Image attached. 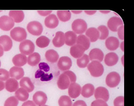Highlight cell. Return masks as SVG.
Segmentation results:
<instances>
[{"label": "cell", "mask_w": 134, "mask_h": 106, "mask_svg": "<svg viewBox=\"0 0 134 106\" xmlns=\"http://www.w3.org/2000/svg\"><path fill=\"white\" fill-rule=\"evenodd\" d=\"M9 75L12 78L19 80L23 78L24 72L22 68L14 66L10 68L9 72Z\"/></svg>", "instance_id": "obj_17"}, {"label": "cell", "mask_w": 134, "mask_h": 106, "mask_svg": "<svg viewBox=\"0 0 134 106\" xmlns=\"http://www.w3.org/2000/svg\"><path fill=\"white\" fill-rule=\"evenodd\" d=\"M0 45L3 47L4 51H8L13 46V41L9 36L3 35L0 37Z\"/></svg>", "instance_id": "obj_19"}, {"label": "cell", "mask_w": 134, "mask_h": 106, "mask_svg": "<svg viewBox=\"0 0 134 106\" xmlns=\"http://www.w3.org/2000/svg\"><path fill=\"white\" fill-rule=\"evenodd\" d=\"M27 29L28 32L32 35L38 36L42 33L43 27L40 22L33 21L28 24Z\"/></svg>", "instance_id": "obj_6"}, {"label": "cell", "mask_w": 134, "mask_h": 106, "mask_svg": "<svg viewBox=\"0 0 134 106\" xmlns=\"http://www.w3.org/2000/svg\"><path fill=\"white\" fill-rule=\"evenodd\" d=\"M124 58V55L122 56V64H123V65L124 66V62H123V58Z\"/></svg>", "instance_id": "obj_55"}, {"label": "cell", "mask_w": 134, "mask_h": 106, "mask_svg": "<svg viewBox=\"0 0 134 106\" xmlns=\"http://www.w3.org/2000/svg\"><path fill=\"white\" fill-rule=\"evenodd\" d=\"M89 59L91 61H98L102 62L104 58V54L102 50L99 49H92L89 54Z\"/></svg>", "instance_id": "obj_14"}, {"label": "cell", "mask_w": 134, "mask_h": 106, "mask_svg": "<svg viewBox=\"0 0 134 106\" xmlns=\"http://www.w3.org/2000/svg\"><path fill=\"white\" fill-rule=\"evenodd\" d=\"M91 106H108L107 102L103 100L98 99L94 100L92 103Z\"/></svg>", "instance_id": "obj_42"}, {"label": "cell", "mask_w": 134, "mask_h": 106, "mask_svg": "<svg viewBox=\"0 0 134 106\" xmlns=\"http://www.w3.org/2000/svg\"><path fill=\"white\" fill-rule=\"evenodd\" d=\"M63 73L66 74L68 76L71 83H76V79H77L76 75L73 72L68 70V71H65Z\"/></svg>", "instance_id": "obj_41"}, {"label": "cell", "mask_w": 134, "mask_h": 106, "mask_svg": "<svg viewBox=\"0 0 134 106\" xmlns=\"http://www.w3.org/2000/svg\"><path fill=\"white\" fill-rule=\"evenodd\" d=\"M90 44L91 42L89 39L86 36L80 35L77 37L76 44L82 46L85 49V50H87L89 49Z\"/></svg>", "instance_id": "obj_30"}, {"label": "cell", "mask_w": 134, "mask_h": 106, "mask_svg": "<svg viewBox=\"0 0 134 106\" xmlns=\"http://www.w3.org/2000/svg\"><path fill=\"white\" fill-rule=\"evenodd\" d=\"M94 92V87L91 84L84 85L81 89V94L85 98H90L93 95Z\"/></svg>", "instance_id": "obj_28"}, {"label": "cell", "mask_w": 134, "mask_h": 106, "mask_svg": "<svg viewBox=\"0 0 134 106\" xmlns=\"http://www.w3.org/2000/svg\"><path fill=\"white\" fill-rule=\"evenodd\" d=\"M119 58L114 52H110L107 54L104 58V63L108 66H113L116 65L118 61Z\"/></svg>", "instance_id": "obj_23"}, {"label": "cell", "mask_w": 134, "mask_h": 106, "mask_svg": "<svg viewBox=\"0 0 134 106\" xmlns=\"http://www.w3.org/2000/svg\"><path fill=\"white\" fill-rule=\"evenodd\" d=\"M65 44L68 46H72L76 44L77 36L73 31H68L64 34Z\"/></svg>", "instance_id": "obj_25"}, {"label": "cell", "mask_w": 134, "mask_h": 106, "mask_svg": "<svg viewBox=\"0 0 134 106\" xmlns=\"http://www.w3.org/2000/svg\"><path fill=\"white\" fill-rule=\"evenodd\" d=\"M53 44L56 48H60L64 45L65 44V37L63 32L58 31L56 33L53 40Z\"/></svg>", "instance_id": "obj_22"}, {"label": "cell", "mask_w": 134, "mask_h": 106, "mask_svg": "<svg viewBox=\"0 0 134 106\" xmlns=\"http://www.w3.org/2000/svg\"><path fill=\"white\" fill-rule=\"evenodd\" d=\"M1 61H0V67H1Z\"/></svg>", "instance_id": "obj_56"}, {"label": "cell", "mask_w": 134, "mask_h": 106, "mask_svg": "<svg viewBox=\"0 0 134 106\" xmlns=\"http://www.w3.org/2000/svg\"><path fill=\"white\" fill-rule=\"evenodd\" d=\"M120 80V75L116 72H112L109 73L107 76L105 83L107 86L109 87L114 88L118 85Z\"/></svg>", "instance_id": "obj_5"}, {"label": "cell", "mask_w": 134, "mask_h": 106, "mask_svg": "<svg viewBox=\"0 0 134 106\" xmlns=\"http://www.w3.org/2000/svg\"><path fill=\"white\" fill-rule=\"evenodd\" d=\"M39 68L41 70H43L46 72H48L49 71V67L45 63H42L39 65Z\"/></svg>", "instance_id": "obj_45"}, {"label": "cell", "mask_w": 134, "mask_h": 106, "mask_svg": "<svg viewBox=\"0 0 134 106\" xmlns=\"http://www.w3.org/2000/svg\"><path fill=\"white\" fill-rule=\"evenodd\" d=\"M14 26V20L7 15H4L0 17V29L4 31L10 30Z\"/></svg>", "instance_id": "obj_7"}, {"label": "cell", "mask_w": 134, "mask_h": 106, "mask_svg": "<svg viewBox=\"0 0 134 106\" xmlns=\"http://www.w3.org/2000/svg\"><path fill=\"white\" fill-rule=\"evenodd\" d=\"M105 46L109 50H115L119 48V41L114 37H110L105 40Z\"/></svg>", "instance_id": "obj_18"}, {"label": "cell", "mask_w": 134, "mask_h": 106, "mask_svg": "<svg viewBox=\"0 0 134 106\" xmlns=\"http://www.w3.org/2000/svg\"><path fill=\"white\" fill-rule=\"evenodd\" d=\"M81 87L77 83H71L68 87V94L69 97L75 99L79 96L81 92Z\"/></svg>", "instance_id": "obj_12"}, {"label": "cell", "mask_w": 134, "mask_h": 106, "mask_svg": "<svg viewBox=\"0 0 134 106\" xmlns=\"http://www.w3.org/2000/svg\"><path fill=\"white\" fill-rule=\"evenodd\" d=\"M10 77L9 72L4 69H0V80L7 81L9 80Z\"/></svg>", "instance_id": "obj_39"}, {"label": "cell", "mask_w": 134, "mask_h": 106, "mask_svg": "<svg viewBox=\"0 0 134 106\" xmlns=\"http://www.w3.org/2000/svg\"><path fill=\"white\" fill-rule=\"evenodd\" d=\"M19 84L21 88L26 90L28 93L33 91L35 88L33 83L28 77L23 78L20 81Z\"/></svg>", "instance_id": "obj_21"}, {"label": "cell", "mask_w": 134, "mask_h": 106, "mask_svg": "<svg viewBox=\"0 0 134 106\" xmlns=\"http://www.w3.org/2000/svg\"><path fill=\"white\" fill-rule=\"evenodd\" d=\"M12 61L15 66L21 67L27 63V57L23 54H18L14 56Z\"/></svg>", "instance_id": "obj_26"}, {"label": "cell", "mask_w": 134, "mask_h": 106, "mask_svg": "<svg viewBox=\"0 0 134 106\" xmlns=\"http://www.w3.org/2000/svg\"><path fill=\"white\" fill-rule=\"evenodd\" d=\"M85 51V49L82 46L76 44L71 47L70 53L72 57L78 59L84 54Z\"/></svg>", "instance_id": "obj_15"}, {"label": "cell", "mask_w": 134, "mask_h": 106, "mask_svg": "<svg viewBox=\"0 0 134 106\" xmlns=\"http://www.w3.org/2000/svg\"><path fill=\"white\" fill-rule=\"evenodd\" d=\"M120 45L121 50H122L123 51H124V42H123L121 43Z\"/></svg>", "instance_id": "obj_53"}, {"label": "cell", "mask_w": 134, "mask_h": 106, "mask_svg": "<svg viewBox=\"0 0 134 106\" xmlns=\"http://www.w3.org/2000/svg\"><path fill=\"white\" fill-rule=\"evenodd\" d=\"M72 65L71 59L67 56H63L60 58L58 63V69L62 71H68Z\"/></svg>", "instance_id": "obj_9"}, {"label": "cell", "mask_w": 134, "mask_h": 106, "mask_svg": "<svg viewBox=\"0 0 134 106\" xmlns=\"http://www.w3.org/2000/svg\"><path fill=\"white\" fill-rule=\"evenodd\" d=\"M9 16L14 20V22L20 23L24 18V13L23 10H13L9 11Z\"/></svg>", "instance_id": "obj_27"}, {"label": "cell", "mask_w": 134, "mask_h": 106, "mask_svg": "<svg viewBox=\"0 0 134 106\" xmlns=\"http://www.w3.org/2000/svg\"><path fill=\"white\" fill-rule=\"evenodd\" d=\"M47 100L48 98L46 94L43 91H37L33 96V102L39 106L45 105Z\"/></svg>", "instance_id": "obj_11"}, {"label": "cell", "mask_w": 134, "mask_h": 106, "mask_svg": "<svg viewBox=\"0 0 134 106\" xmlns=\"http://www.w3.org/2000/svg\"><path fill=\"white\" fill-rule=\"evenodd\" d=\"M15 97L18 99V100L24 102L28 100L29 95L26 90L21 87L15 91Z\"/></svg>", "instance_id": "obj_31"}, {"label": "cell", "mask_w": 134, "mask_h": 106, "mask_svg": "<svg viewBox=\"0 0 134 106\" xmlns=\"http://www.w3.org/2000/svg\"><path fill=\"white\" fill-rule=\"evenodd\" d=\"M86 36L89 39L90 42L94 43L99 38V33L97 29L92 27L90 28L86 31Z\"/></svg>", "instance_id": "obj_20"}, {"label": "cell", "mask_w": 134, "mask_h": 106, "mask_svg": "<svg viewBox=\"0 0 134 106\" xmlns=\"http://www.w3.org/2000/svg\"><path fill=\"white\" fill-rule=\"evenodd\" d=\"M5 87V84L2 81L0 80V91L3 90Z\"/></svg>", "instance_id": "obj_50"}, {"label": "cell", "mask_w": 134, "mask_h": 106, "mask_svg": "<svg viewBox=\"0 0 134 106\" xmlns=\"http://www.w3.org/2000/svg\"><path fill=\"white\" fill-rule=\"evenodd\" d=\"M72 106H87L85 101L83 100H78L75 102Z\"/></svg>", "instance_id": "obj_46"}, {"label": "cell", "mask_w": 134, "mask_h": 106, "mask_svg": "<svg viewBox=\"0 0 134 106\" xmlns=\"http://www.w3.org/2000/svg\"><path fill=\"white\" fill-rule=\"evenodd\" d=\"M123 25V22L120 17H112L107 22V26L112 32H117L118 28L121 26Z\"/></svg>", "instance_id": "obj_10"}, {"label": "cell", "mask_w": 134, "mask_h": 106, "mask_svg": "<svg viewBox=\"0 0 134 106\" xmlns=\"http://www.w3.org/2000/svg\"><path fill=\"white\" fill-rule=\"evenodd\" d=\"M57 15L59 20L62 22H67L69 21L71 17V13L69 10H58L57 11Z\"/></svg>", "instance_id": "obj_33"}, {"label": "cell", "mask_w": 134, "mask_h": 106, "mask_svg": "<svg viewBox=\"0 0 134 106\" xmlns=\"http://www.w3.org/2000/svg\"><path fill=\"white\" fill-rule=\"evenodd\" d=\"M59 106H72V102L70 98L66 95L62 96L58 101Z\"/></svg>", "instance_id": "obj_37"}, {"label": "cell", "mask_w": 134, "mask_h": 106, "mask_svg": "<svg viewBox=\"0 0 134 106\" xmlns=\"http://www.w3.org/2000/svg\"><path fill=\"white\" fill-rule=\"evenodd\" d=\"M84 11L87 14L91 15H93L94 14L96 13L97 10H85Z\"/></svg>", "instance_id": "obj_49"}, {"label": "cell", "mask_w": 134, "mask_h": 106, "mask_svg": "<svg viewBox=\"0 0 134 106\" xmlns=\"http://www.w3.org/2000/svg\"><path fill=\"white\" fill-rule=\"evenodd\" d=\"M40 55L37 52L33 53L27 58V63L31 66H35L40 62Z\"/></svg>", "instance_id": "obj_32"}, {"label": "cell", "mask_w": 134, "mask_h": 106, "mask_svg": "<svg viewBox=\"0 0 134 106\" xmlns=\"http://www.w3.org/2000/svg\"><path fill=\"white\" fill-rule=\"evenodd\" d=\"M10 35L11 38L16 42H23L27 38V33L25 30L22 27H15L12 29Z\"/></svg>", "instance_id": "obj_3"}, {"label": "cell", "mask_w": 134, "mask_h": 106, "mask_svg": "<svg viewBox=\"0 0 134 106\" xmlns=\"http://www.w3.org/2000/svg\"><path fill=\"white\" fill-rule=\"evenodd\" d=\"M18 99L14 96H11L5 100L4 106H18Z\"/></svg>", "instance_id": "obj_38"}, {"label": "cell", "mask_w": 134, "mask_h": 106, "mask_svg": "<svg viewBox=\"0 0 134 106\" xmlns=\"http://www.w3.org/2000/svg\"><path fill=\"white\" fill-rule=\"evenodd\" d=\"M100 11L103 13H104V14H107L110 12L109 10H100Z\"/></svg>", "instance_id": "obj_54"}, {"label": "cell", "mask_w": 134, "mask_h": 106, "mask_svg": "<svg viewBox=\"0 0 134 106\" xmlns=\"http://www.w3.org/2000/svg\"><path fill=\"white\" fill-rule=\"evenodd\" d=\"M38 13L43 16H46L47 15H49L50 14L52 13V10H38Z\"/></svg>", "instance_id": "obj_44"}, {"label": "cell", "mask_w": 134, "mask_h": 106, "mask_svg": "<svg viewBox=\"0 0 134 106\" xmlns=\"http://www.w3.org/2000/svg\"><path fill=\"white\" fill-rule=\"evenodd\" d=\"M89 62V56L87 54H84L81 57L77 59V64L80 68H85L88 66Z\"/></svg>", "instance_id": "obj_35"}, {"label": "cell", "mask_w": 134, "mask_h": 106, "mask_svg": "<svg viewBox=\"0 0 134 106\" xmlns=\"http://www.w3.org/2000/svg\"><path fill=\"white\" fill-rule=\"evenodd\" d=\"M45 57L47 60L51 63H56L58 61L59 55L54 49H49L46 51Z\"/></svg>", "instance_id": "obj_29"}, {"label": "cell", "mask_w": 134, "mask_h": 106, "mask_svg": "<svg viewBox=\"0 0 134 106\" xmlns=\"http://www.w3.org/2000/svg\"><path fill=\"white\" fill-rule=\"evenodd\" d=\"M47 106V105H44V106Z\"/></svg>", "instance_id": "obj_57"}, {"label": "cell", "mask_w": 134, "mask_h": 106, "mask_svg": "<svg viewBox=\"0 0 134 106\" xmlns=\"http://www.w3.org/2000/svg\"><path fill=\"white\" fill-rule=\"evenodd\" d=\"M94 95L96 100L100 99L106 102L109 100V92L107 89L104 87L99 86L97 87L94 90Z\"/></svg>", "instance_id": "obj_8"}, {"label": "cell", "mask_w": 134, "mask_h": 106, "mask_svg": "<svg viewBox=\"0 0 134 106\" xmlns=\"http://www.w3.org/2000/svg\"><path fill=\"white\" fill-rule=\"evenodd\" d=\"M21 106H36V104L34 103L33 101H32L30 100L24 102Z\"/></svg>", "instance_id": "obj_48"}, {"label": "cell", "mask_w": 134, "mask_h": 106, "mask_svg": "<svg viewBox=\"0 0 134 106\" xmlns=\"http://www.w3.org/2000/svg\"><path fill=\"white\" fill-rule=\"evenodd\" d=\"M5 84V89L9 92H15L19 87L18 81L13 78L7 80Z\"/></svg>", "instance_id": "obj_24"}, {"label": "cell", "mask_w": 134, "mask_h": 106, "mask_svg": "<svg viewBox=\"0 0 134 106\" xmlns=\"http://www.w3.org/2000/svg\"><path fill=\"white\" fill-rule=\"evenodd\" d=\"M50 43L49 39L46 36H41L36 41V45L40 48H45L47 47Z\"/></svg>", "instance_id": "obj_34"}, {"label": "cell", "mask_w": 134, "mask_h": 106, "mask_svg": "<svg viewBox=\"0 0 134 106\" xmlns=\"http://www.w3.org/2000/svg\"><path fill=\"white\" fill-rule=\"evenodd\" d=\"M88 70L91 75L98 78L103 75L104 72V68L100 62L98 61H93L88 64Z\"/></svg>", "instance_id": "obj_1"}, {"label": "cell", "mask_w": 134, "mask_h": 106, "mask_svg": "<svg viewBox=\"0 0 134 106\" xmlns=\"http://www.w3.org/2000/svg\"><path fill=\"white\" fill-rule=\"evenodd\" d=\"M72 12L74 14H80L82 12V10H72Z\"/></svg>", "instance_id": "obj_52"}, {"label": "cell", "mask_w": 134, "mask_h": 106, "mask_svg": "<svg viewBox=\"0 0 134 106\" xmlns=\"http://www.w3.org/2000/svg\"><path fill=\"white\" fill-rule=\"evenodd\" d=\"M70 84V80L66 74L63 73L59 76L57 81V85L60 89L65 90L68 89Z\"/></svg>", "instance_id": "obj_13"}, {"label": "cell", "mask_w": 134, "mask_h": 106, "mask_svg": "<svg viewBox=\"0 0 134 106\" xmlns=\"http://www.w3.org/2000/svg\"><path fill=\"white\" fill-rule=\"evenodd\" d=\"M19 49L21 54L24 55H30L35 50V45L30 40H24L19 44Z\"/></svg>", "instance_id": "obj_2"}, {"label": "cell", "mask_w": 134, "mask_h": 106, "mask_svg": "<svg viewBox=\"0 0 134 106\" xmlns=\"http://www.w3.org/2000/svg\"><path fill=\"white\" fill-rule=\"evenodd\" d=\"M4 49L3 47L0 45V57L4 55Z\"/></svg>", "instance_id": "obj_51"}, {"label": "cell", "mask_w": 134, "mask_h": 106, "mask_svg": "<svg viewBox=\"0 0 134 106\" xmlns=\"http://www.w3.org/2000/svg\"><path fill=\"white\" fill-rule=\"evenodd\" d=\"M124 25L121 26L118 28L117 30V32H118V36L119 38V39L121 40H124Z\"/></svg>", "instance_id": "obj_43"}, {"label": "cell", "mask_w": 134, "mask_h": 106, "mask_svg": "<svg viewBox=\"0 0 134 106\" xmlns=\"http://www.w3.org/2000/svg\"><path fill=\"white\" fill-rule=\"evenodd\" d=\"M59 24L58 18L54 14H50L45 18V25L49 29H54L57 27Z\"/></svg>", "instance_id": "obj_16"}, {"label": "cell", "mask_w": 134, "mask_h": 106, "mask_svg": "<svg viewBox=\"0 0 134 106\" xmlns=\"http://www.w3.org/2000/svg\"><path fill=\"white\" fill-rule=\"evenodd\" d=\"M114 106H124V96H118L116 97L113 102Z\"/></svg>", "instance_id": "obj_40"}, {"label": "cell", "mask_w": 134, "mask_h": 106, "mask_svg": "<svg viewBox=\"0 0 134 106\" xmlns=\"http://www.w3.org/2000/svg\"><path fill=\"white\" fill-rule=\"evenodd\" d=\"M97 29L99 33V39L101 40L107 39L109 35V30L107 27L101 25L98 26Z\"/></svg>", "instance_id": "obj_36"}, {"label": "cell", "mask_w": 134, "mask_h": 106, "mask_svg": "<svg viewBox=\"0 0 134 106\" xmlns=\"http://www.w3.org/2000/svg\"><path fill=\"white\" fill-rule=\"evenodd\" d=\"M52 78H53L52 75L51 74L49 75H48L47 74H44L41 77V80L42 81H48V80H51Z\"/></svg>", "instance_id": "obj_47"}, {"label": "cell", "mask_w": 134, "mask_h": 106, "mask_svg": "<svg viewBox=\"0 0 134 106\" xmlns=\"http://www.w3.org/2000/svg\"><path fill=\"white\" fill-rule=\"evenodd\" d=\"M72 29L76 34L82 35L87 30V24L83 19H77L72 23Z\"/></svg>", "instance_id": "obj_4"}]
</instances>
